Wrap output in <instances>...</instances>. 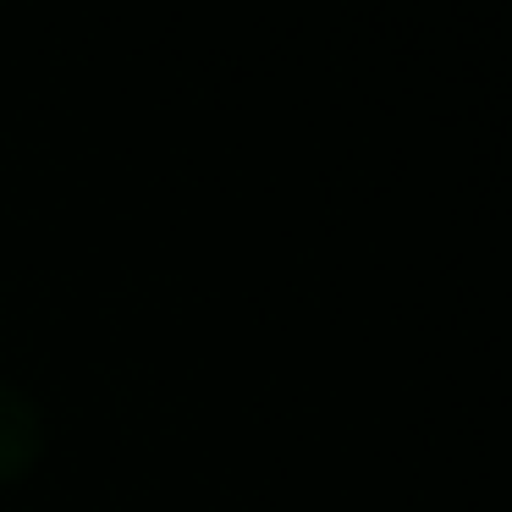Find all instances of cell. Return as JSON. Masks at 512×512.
<instances>
[{
    "instance_id": "1",
    "label": "cell",
    "mask_w": 512,
    "mask_h": 512,
    "mask_svg": "<svg viewBox=\"0 0 512 512\" xmlns=\"http://www.w3.org/2000/svg\"><path fill=\"white\" fill-rule=\"evenodd\" d=\"M39 457V413L23 391L0 386V485H12Z\"/></svg>"
}]
</instances>
